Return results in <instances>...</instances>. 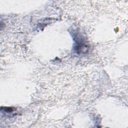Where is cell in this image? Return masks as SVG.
I'll return each instance as SVG.
<instances>
[{"label": "cell", "mask_w": 128, "mask_h": 128, "mask_svg": "<svg viewBox=\"0 0 128 128\" xmlns=\"http://www.w3.org/2000/svg\"><path fill=\"white\" fill-rule=\"evenodd\" d=\"M76 46L75 49L78 52H84L86 50H87V47L85 44V42L84 40L82 38H77L76 40Z\"/></svg>", "instance_id": "6da1fadb"}]
</instances>
